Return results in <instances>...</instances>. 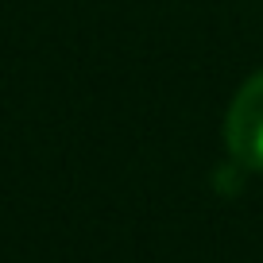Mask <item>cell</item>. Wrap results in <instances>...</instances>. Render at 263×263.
I'll return each instance as SVG.
<instances>
[{
    "label": "cell",
    "mask_w": 263,
    "mask_h": 263,
    "mask_svg": "<svg viewBox=\"0 0 263 263\" xmlns=\"http://www.w3.org/2000/svg\"><path fill=\"white\" fill-rule=\"evenodd\" d=\"M224 143L248 171H263V70H255L232 97L224 116Z\"/></svg>",
    "instance_id": "obj_1"
}]
</instances>
